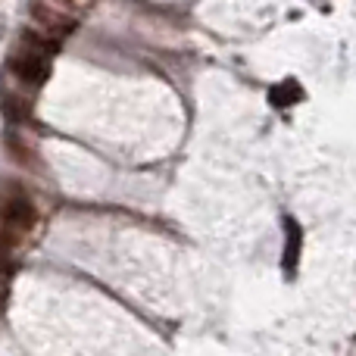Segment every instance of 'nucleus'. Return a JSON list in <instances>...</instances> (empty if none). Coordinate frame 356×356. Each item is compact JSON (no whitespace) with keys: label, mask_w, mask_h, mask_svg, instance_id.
Masks as SVG:
<instances>
[{"label":"nucleus","mask_w":356,"mask_h":356,"mask_svg":"<svg viewBox=\"0 0 356 356\" xmlns=\"http://www.w3.org/2000/svg\"><path fill=\"white\" fill-rule=\"evenodd\" d=\"M284 253H282V269L284 278H294L297 275V263H300V247H303V232H300V222L294 216H284Z\"/></svg>","instance_id":"obj_1"},{"label":"nucleus","mask_w":356,"mask_h":356,"mask_svg":"<svg viewBox=\"0 0 356 356\" xmlns=\"http://www.w3.org/2000/svg\"><path fill=\"white\" fill-rule=\"evenodd\" d=\"M13 72H16L22 81H29V85H41V81L50 75V60L41 54H35V50H25V54L13 56Z\"/></svg>","instance_id":"obj_2"},{"label":"nucleus","mask_w":356,"mask_h":356,"mask_svg":"<svg viewBox=\"0 0 356 356\" xmlns=\"http://www.w3.org/2000/svg\"><path fill=\"white\" fill-rule=\"evenodd\" d=\"M3 219L13 232H29V228L35 225L38 216H35V207H31L25 197H13V200L3 207Z\"/></svg>","instance_id":"obj_3"},{"label":"nucleus","mask_w":356,"mask_h":356,"mask_svg":"<svg viewBox=\"0 0 356 356\" xmlns=\"http://www.w3.org/2000/svg\"><path fill=\"white\" fill-rule=\"evenodd\" d=\"M0 110H3V116L10 119V122L22 125L31 119V100L22 97V94H3V97H0Z\"/></svg>","instance_id":"obj_4"},{"label":"nucleus","mask_w":356,"mask_h":356,"mask_svg":"<svg viewBox=\"0 0 356 356\" xmlns=\"http://www.w3.org/2000/svg\"><path fill=\"white\" fill-rule=\"evenodd\" d=\"M29 10H31V16H35L38 22L44 25V29H50V31H54V35H63V31H69V29H72V22H66V19H63L60 13H50L47 6L41 3V0H31V6H29Z\"/></svg>","instance_id":"obj_5"},{"label":"nucleus","mask_w":356,"mask_h":356,"mask_svg":"<svg viewBox=\"0 0 356 356\" xmlns=\"http://www.w3.org/2000/svg\"><path fill=\"white\" fill-rule=\"evenodd\" d=\"M269 100L275 106H291V104H297V100H303V88L297 85V81H282V85L272 88Z\"/></svg>","instance_id":"obj_6"},{"label":"nucleus","mask_w":356,"mask_h":356,"mask_svg":"<svg viewBox=\"0 0 356 356\" xmlns=\"http://www.w3.org/2000/svg\"><path fill=\"white\" fill-rule=\"evenodd\" d=\"M6 150H10V156H16L19 163H31V160H35V156H31V150L25 147L19 138H13V135H10V141H6Z\"/></svg>","instance_id":"obj_7"},{"label":"nucleus","mask_w":356,"mask_h":356,"mask_svg":"<svg viewBox=\"0 0 356 356\" xmlns=\"http://www.w3.org/2000/svg\"><path fill=\"white\" fill-rule=\"evenodd\" d=\"M6 288H10V284H6V269L0 266V307L6 303Z\"/></svg>","instance_id":"obj_8"},{"label":"nucleus","mask_w":356,"mask_h":356,"mask_svg":"<svg viewBox=\"0 0 356 356\" xmlns=\"http://www.w3.org/2000/svg\"><path fill=\"white\" fill-rule=\"evenodd\" d=\"M63 3H72V0H63Z\"/></svg>","instance_id":"obj_9"}]
</instances>
